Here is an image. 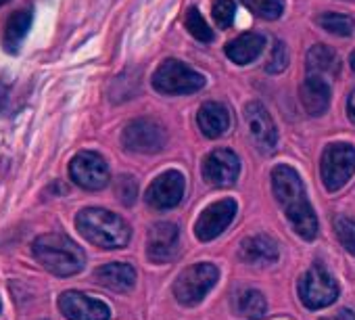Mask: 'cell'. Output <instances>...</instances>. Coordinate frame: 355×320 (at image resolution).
I'll return each mask as SVG.
<instances>
[{
  "label": "cell",
  "instance_id": "5b68a950",
  "mask_svg": "<svg viewBox=\"0 0 355 320\" xmlns=\"http://www.w3.org/2000/svg\"><path fill=\"white\" fill-rule=\"evenodd\" d=\"M220 270L214 264H195L187 268L173 283V297L187 308L197 305L216 287Z\"/></svg>",
  "mask_w": 355,
  "mask_h": 320
},
{
  "label": "cell",
  "instance_id": "ba28073f",
  "mask_svg": "<svg viewBox=\"0 0 355 320\" xmlns=\"http://www.w3.org/2000/svg\"><path fill=\"white\" fill-rule=\"evenodd\" d=\"M121 144L132 153H144L153 155L165 149L167 144V132L165 128L148 117H140L130 121L121 132Z\"/></svg>",
  "mask_w": 355,
  "mask_h": 320
},
{
  "label": "cell",
  "instance_id": "9c48e42d",
  "mask_svg": "<svg viewBox=\"0 0 355 320\" xmlns=\"http://www.w3.org/2000/svg\"><path fill=\"white\" fill-rule=\"evenodd\" d=\"M69 176L86 191H101L109 185V166L98 153L82 151L71 159Z\"/></svg>",
  "mask_w": 355,
  "mask_h": 320
},
{
  "label": "cell",
  "instance_id": "6da1fadb",
  "mask_svg": "<svg viewBox=\"0 0 355 320\" xmlns=\"http://www.w3.org/2000/svg\"><path fill=\"white\" fill-rule=\"evenodd\" d=\"M272 189L276 195V201L284 210V216L288 218L293 230L311 241L318 237V218L313 214V208L305 195V187L301 176L291 166H276L272 172Z\"/></svg>",
  "mask_w": 355,
  "mask_h": 320
},
{
  "label": "cell",
  "instance_id": "7c38bea8",
  "mask_svg": "<svg viewBox=\"0 0 355 320\" xmlns=\"http://www.w3.org/2000/svg\"><path fill=\"white\" fill-rule=\"evenodd\" d=\"M59 310L69 320H109L111 310L105 301L80 291H65L59 297Z\"/></svg>",
  "mask_w": 355,
  "mask_h": 320
},
{
  "label": "cell",
  "instance_id": "7402d4cb",
  "mask_svg": "<svg viewBox=\"0 0 355 320\" xmlns=\"http://www.w3.org/2000/svg\"><path fill=\"white\" fill-rule=\"evenodd\" d=\"M307 76H313V78H334L338 76V57L332 49H328L326 44H315L309 49L307 53Z\"/></svg>",
  "mask_w": 355,
  "mask_h": 320
},
{
  "label": "cell",
  "instance_id": "5bb4252c",
  "mask_svg": "<svg viewBox=\"0 0 355 320\" xmlns=\"http://www.w3.org/2000/svg\"><path fill=\"white\" fill-rule=\"evenodd\" d=\"M203 178L214 187H230L241 172L239 157L230 149H216L203 159Z\"/></svg>",
  "mask_w": 355,
  "mask_h": 320
},
{
  "label": "cell",
  "instance_id": "e0dca14e",
  "mask_svg": "<svg viewBox=\"0 0 355 320\" xmlns=\"http://www.w3.org/2000/svg\"><path fill=\"white\" fill-rule=\"evenodd\" d=\"M34 19V9L32 7H21L17 9L7 22H5V30H3V47L7 53L15 55L19 51V47L24 44L30 26Z\"/></svg>",
  "mask_w": 355,
  "mask_h": 320
},
{
  "label": "cell",
  "instance_id": "d6a6232c",
  "mask_svg": "<svg viewBox=\"0 0 355 320\" xmlns=\"http://www.w3.org/2000/svg\"><path fill=\"white\" fill-rule=\"evenodd\" d=\"M7 86L5 84H0V107H3L5 105V101H7Z\"/></svg>",
  "mask_w": 355,
  "mask_h": 320
},
{
  "label": "cell",
  "instance_id": "8992f818",
  "mask_svg": "<svg viewBox=\"0 0 355 320\" xmlns=\"http://www.w3.org/2000/svg\"><path fill=\"white\" fill-rule=\"evenodd\" d=\"M355 172V146L347 142L328 144L320 159V174L330 193L343 189Z\"/></svg>",
  "mask_w": 355,
  "mask_h": 320
},
{
  "label": "cell",
  "instance_id": "7a4b0ae2",
  "mask_svg": "<svg viewBox=\"0 0 355 320\" xmlns=\"http://www.w3.org/2000/svg\"><path fill=\"white\" fill-rule=\"evenodd\" d=\"M34 258L57 276H73L82 272L86 264V255L78 243H73L67 235L49 233L40 235L32 245Z\"/></svg>",
  "mask_w": 355,
  "mask_h": 320
},
{
  "label": "cell",
  "instance_id": "4316f807",
  "mask_svg": "<svg viewBox=\"0 0 355 320\" xmlns=\"http://www.w3.org/2000/svg\"><path fill=\"white\" fill-rule=\"evenodd\" d=\"M334 233L340 241V245L355 255V220L347 218V216H336L334 218Z\"/></svg>",
  "mask_w": 355,
  "mask_h": 320
},
{
  "label": "cell",
  "instance_id": "d6986e66",
  "mask_svg": "<svg viewBox=\"0 0 355 320\" xmlns=\"http://www.w3.org/2000/svg\"><path fill=\"white\" fill-rule=\"evenodd\" d=\"M197 124L207 138H220L230 128V113L222 103H203L197 113Z\"/></svg>",
  "mask_w": 355,
  "mask_h": 320
},
{
  "label": "cell",
  "instance_id": "ffe728a7",
  "mask_svg": "<svg viewBox=\"0 0 355 320\" xmlns=\"http://www.w3.org/2000/svg\"><path fill=\"white\" fill-rule=\"evenodd\" d=\"M94 278H96L98 285H103V287H107L111 291L123 293V291H130L136 285V270L130 264L113 262V264H105V266L96 268Z\"/></svg>",
  "mask_w": 355,
  "mask_h": 320
},
{
  "label": "cell",
  "instance_id": "52a82bcc",
  "mask_svg": "<svg viewBox=\"0 0 355 320\" xmlns=\"http://www.w3.org/2000/svg\"><path fill=\"white\" fill-rule=\"evenodd\" d=\"M299 297L305 308L309 310H322L336 301L338 297V285L330 276V272L315 262L299 280Z\"/></svg>",
  "mask_w": 355,
  "mask_h": 320
},
{
  "label": "cell",
  "instance_id": "ac0fdd59",
  "mask_svg": "<svg viewBox=\"0 0 355 320\" xmlns=\"http://www.w3.org/2000/svg\"><path fill=\"white\" fill-rule=\"evenodd\" d=\"M301 103L305 107V111L313 117L324 115L328 105H330V84L324 78H313L307 76V80L301 84Z\"/></svg>",
  "mask_w": 355,
  "mask_h": 320
},
{
  "label": "cell",
  "instance_id": "4fadbf2b",
  "mask_svg": "<svg viewBox=\"0 0 355 320\" xmlns=\"http://www.w3.org/2000/svg\"><path fill=\"white\" fill-rule=\"evenodd\" d=\"M236 216V201L234 199H222L211 203L209 208L203 210V214L199 216L197 224H195V233L199 241H211L218 235H222L230 222Z\"/></svg>",
  "mask_w": 355,
  "mask_h": 320
},
{
  "label": "cell",
  "instance_id": "83f0119b",
  "mask_svg": "<svg viewBox=\"0 0 355 320\" xmlns=\"http://www.w3.org/2000/svg\"><path fill=\"white\" fill-rule=\"evenodd\" d=\"M211 15L216 19V24L222 30H228L234 22L236 15V5L232 0H214V7H211Z\"/></svg>",
  "mask_w": 355,
  "mask_h": 320
},
{
  "label": "cell",
  "instance_id": "277c9868",
  "mask_svg": "<svg viewBox=\"0 0 355 320\" xmlns=\"http://www.w3.org/2000/svg\"><path fill=\"white\" fill-rule=\"evenodd\" d=\"M205 86V76L178 59H165L153 74V88L161 94H193Z\"/></svg>",
  "mask_w": 355,
  "mask_h": 320
},
{
  "label": "cell",
  "instance_id": "3957f363",
  "mask_svg": "<svg viewBox=\"0 0 355 320\" xmlns=\"http://www.w3.org/2000/svg\"><path fill=\"white\" fill-rule=\"evenodd\" d=\"M80 235L101 249H121L130 243V226L123 218L101 208L82 210L76 218Z\"/></svg>",
  "mask_w": 355,
  "mask_h": 320
},
{
  "label": "cell",
  "instance_id": "9a60e30c",
  "mask_svg": "<svg viewBox=\"0 0 355 320\" xmlns=\"http://www.w3.org/2000/svg\"><path fill=\"white\" fill-rule=\"evenodd\" d=\"M178 239L180 230L171 222H159L150 228L146 241V255L155 264H165L175 258L178 253Z\"/></svg>",
  "mask_w": 355,
  "mask_h": 320
},
{
  "label": "cell",
  "instance_id": "cb8c5ba5",
  "mask_svg": "<svg viewBox=\"0 0 355 320\" xmlns=\"http://www.w3.org/2000/svg\"><path fill=\"white\" fill-rule=\"evenodd\" d=\"M315 24L326 30L328 34L332 36H340V38H347L355 32V19L353 17H347V15H340V13H324L315 19Z\"/></svg>",
  "mask_w": 355,
  "mask_h": 320
},
{
  "label": "cell",
  "instance_id": "2e32d148",
  "mask_svg": "<svg viewBox=\"0 0 355 320\" xmlns=\"http://www.w3.org/2000/svg\"><path fill=\"white\" fill-rule=\"evenodd\" d=\"M239 255L245 264L268 266V264H274L278 260L280 251H278V245L272 237L255 235V237H249L241 243Z\"/></svg>",
  "mask_w": 355,
  "mask_h": 320
},
{
  "label": "cell",
  "instance_id": "d4e9b609",
  "mask_svg": "<svg viewBox=\"0 0 355 320\" xmlns=\"http://www.w3.org/2000/svg\"><path fill=\"white\" fill-rule=\"evenodd\" d=\"M241 3L257 17L274 22L284 13V0H241Z\"/></svg>",
  "mask_w": 355,
  "mask_h": 320
},
{
  "label": "cell",
  "instance_id": "603a6c76",
  "mask_svg": "<svg viewBox=\"0 0 355 320\" xmlns=\"http://www.w3.org/2000/svg\"><path fill=\"white\" fill-rule=\"evenodd\" d=\"M234 310L247 320H261L268 312V301L257 289H243L234 297Z\"/></svg>",
  "mask_w": 355,
  "mask_h": 320
},
{
  "label": "cell",
  "instance_id": "e575fe53",
  "mask_svg": "<svg viewBox=\"0 0 355 320\" xmlns=\"http://www.w3.org/2000/svg\"><path fill=\"white\" fill-rule=\"evenodd\" d=\"M9 3V0H0V7H3V5H7Z\"/></svg>",
  "mask_w": 355,
  "mask_h": 320
},
{
  "label": "cell",
  "instance_id": "f1b7e54d",
  "mask_svg": "<svg viewBox=\"0 0 355 320\" xmlns=\"http://www.w3.org/2000/svg\"><path fill=\"white\" fill-rule=\"evenodd\" d=\"M115 191H117V197H119V201L123 203V205H134L136 203V197H138V183L134 180V176H130V174H123V176H119L117 178V187H115Z\"/></svg>",
  "mask_w": 355,
  "mask_h": 320
},
{
  "label": "cell",
  "instance_id": "f546056e",
  "mask_svg": "<svg viewBox=\"0 0 355 320\" xmlns=\"http://www.w3.org/2000/svg\"><path fill=\"white\" fill-rule=\"evenodd\" d=\"M288 67V51L284 47V42H276L272 49V55L266 63V71L268 74H282Z\"/></svg>",
  "mask_w": 355,
  "mask_h": 320
},
{
  "label": "cell",
  "instance_id": "836d02e7",
  "mask_svg": "<svg viewBox=\"0 0 355 320\" xmlns=\"http://www.w3.org/2000/svg\"><path fill=\"white\" fill-rule=\"evenodd\" d=\"M349 65H351V69L355 71V51H353V53L349 55Z\"/></svg>",
  "mask_w": 355,
  "mask_h": 320
},
{
  "label": "cell",
  "instance_id": "44dd1931",
  "mask_svg": "<svg viewBox=\"0 0 355 320\" xmlns=\"http://www.w3.org/2000/svg\"><path fill=\"white\" fill-rule=\"evenodd\" d=\"M263 47H266V38L261 34L247 32L226 44V57L236 65H249L261 55Z\"/></svg>",
  "mask_w": 355,
  "mask_h": 320
},
{
  "label": "cell",
  "instance_id": "484cf974",
  "mask_svg": "<svg viewBox=\"0 0 355 320\" xmlns=\"http://www.w3.org/2000/svg\"><path fill=\"white\" fill-rule=\"evenodd\" d=\"M184 26H187V30H189L199 42H205V44L214 42V32L209 30L207 22L203 19V15L199 13L197 7H191V9L187 11V15H184Z\"/></svg>",
  "mask_w": 355,
  "mask_h": 320
},
{
  "label": "cell",
  "instance_id": "4dcf8cb0",
  "mask_svg": "<svg viewBox=\"0 0 355 320\" xmlns=\"http://www.w3.org/2000/svg\"><path fill=\"white\" fill-rule=\"evenodd\" d=\"M322 320H355V312H351V310L343 308V310H338L336 314L326 316V318H322Z\"/></svg>",
  "mask_w": 355,
  "mask_h": 320
},
{
  "label": "cell",
  "instance_id": "30bf717a",
  "mask_svg": "<svg viewBox=\"0 0 355 320\" xmlns=\"http://www.w3.org/2000/svg\"><path fill=\"white\" fill-rule=\"evenodd\" d=\"M184 176L178 170L163 172L146 189V203L155 210H171L184 197Z\"/></svg>",
  "mask_w": 355,
  "mask_h": 320
},
{
  "label": "cell",
  "instance_id": "8fae6325",
  "mask_svg": "<svg viewBox=\"0 0 355 320\" xmlns=\"http://www.w3.org/2000/svg\"><path fill=\"white\" fill-rule=\"evenodd\" d=\"M245 121L249 128V134L257 149L261 153H272L278 142V132L272 115L259 101H251L245 105Z\"/></svg>",
  "mask_w": 355,
  "mask_h": 320
},
{
  "label": "cell",
  "instance_id": "1f68e13d",
  "mask_svg": "<svg viewBox=\"0 0 355 320\" xmlns=\"http://www.w3.org/2000/svg\"><path fill=\"white\" fill-rule=\"evenodd\" d=\"M347 113H349V119L355 124V90L351 92V96L347 101Z\"/></svg>",
  "mask_w": 355,
  "mask_h": 320
}]
</instances>
